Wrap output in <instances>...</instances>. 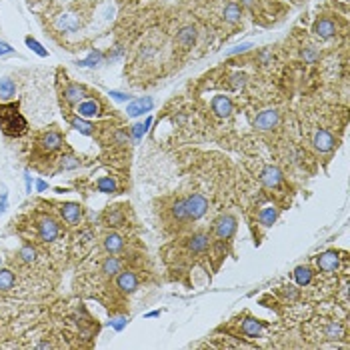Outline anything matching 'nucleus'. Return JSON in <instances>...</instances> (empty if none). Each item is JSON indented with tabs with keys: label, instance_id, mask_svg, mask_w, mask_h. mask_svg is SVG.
<instances>
[{
	"label": "nucleus",
	"instance_id": "obj_11",
	"mask_svg": "<svg viewBox=\"0 0 350 350\" xmlns=\"http://www.w3.org/2000/svg\"><path fill=\"white\" fill-rule=\"evenodd\" d=\"M210 106H212V112L218 118H228L232 114V100L228 96H224V94L214 96Z\"/></svg>",
	"mask_w": 350,
	"mask_h": 350
},
{
	"label": "nucleus",
	"instance_id": "obj_12",
	"mask_svg": "<svg viewBox=\"0 0 350 350\" xmlns=\"http://www.w3.org/2000/svg\"><path fill=\"white\" fill-rule=\"evenodd\" d=\"M152 106H154V100L150 96H144V98H136V100L128 102L126 112H128V116H140L144 112H150Z\"/></svg>",
	"mask_w": 350,
	"mask_h": 350
},
{
	"label": "nucleus",
	"instance_id": "obj_51",
	"mask_svg": "<svg viewBox=\"0 0 350 350\" xmlns=\"http://www.w3.org/2000/svg\"><path fill=\"white\" fill-rule=\"evenodd\" d=\"M0 266H2V258H0Z\"/></svg>",
	"mask_w": 350,
	"mask_h": 350
},
{
	"label": "nucleus",
	"instance_id": "obj_27",
	"mask_svg": "<svg viewBox=\"0 0 350 350\" xmlns=\"http://www.w3.org/2000/svg\"><path fill=\"white\" fill-rule=\"evenodd\" d=\"M120 260H118L116 256H108L106 260H104V264H102V272L106 274V276H116L118 272H120Z\"/></svg>",
	"mask_w": 350,
	"mask_h": 350
},
{
	"label": "nucleus",
	"instance_id": "obj_36",
	"mask_svg": "<svg viewBox=\"0 0 350 350\" xmlns=\"http://www.w3.org/2000/svg\"><path fill=\"white\" fill-rule=\"evenodd\" d=\"M60 160H62V162H60V164H62V168H66V170H70V168H76V166L80 164V162H78V160H76L74 156H62Z\"/></svg>",
	"mask_w": 350,
	"mask_h": 350
},
{
	"label": "nucleus",
	"instance_id": "obj_13",
	"mask_svg": "<svg viewBox=\"0 0 350 350\" xmlns=\"http://www.w3.org/2000/svg\"><path fill=\"white\" fill-rule=\"evenodd\" d=\"M316 264H318V268L322 272H334L338 268V264H340V256H338V252L328 250V252H324V254L318 256Z\"/></svg>",
	"mask_w": 350,
	"mask_h": 350
},
{
	"label": "nucleus",
	"instance_id": "obj_2",
	"mask_svg": "<svg viewBox=\"0 0 350 350\" xmlns=\"http://www.w3.org/2000/svg\"><path fill=\"white\" fill-rule=\"evenodd\" d=\"M184 208H186V218L188 220H198V218H202L206 214L208 200L202 194L194 192V194H190V196L184 198Z\"/></svg>",
	"mask_w": 350,
	"mask_h": 350
},
{
	"label": "nucleus",
	"instance_id": "obj_28",
	"mask_svg": "<svg viewBox=\"0 0 350 350\" xmlns=\"http://www.w3.org/2000/svg\"><path fill=\"white\" fill-rule=\"evenodd\" d=\"M102 60H104V54L102 52H98V50H92L88 56L84 60H78L76 64L78 66H86V68H94V66H98V64H102Z\"/></svg>",
	"mask_w": 350,
	"mask_h": 350
},
{
	"label": "nucleus",
	"instance_id": "obj_38",
	"mask_svg": "<svg viewBox=\"0 0 350 350\" xmlns=\"http://www.w3.org/2000/svg\"><path fill=\"white\" fill-rule=\"evenodd\" d=\"M110 96L118 102H130V94H124V92H118V90H110Z\"/></svg>",
	"mask_w": 350,
	"mask_h": 350
},
{
	"label": "nucleus",
	"instance_id": "obj_39",
	"mask_svg": "<svg viewBox=\"0 0 350 350\" xmlns=\"http://www.w3.org/2000/svg\"><path fill=\"white\" fill-rule=\"evenodd\" d=\"M244 80H246V76L244 74H234L232 76V88H242L244 86Z\"/></svg>",
	"mask_w": 350,
	"mask_h": 350
},
{
	"label": "nucleus",
	"instance_id": "obj_46",
	"mask_svg": "<svg viewBox=\"0 0 350 350\" xmlns=\"http://www.w3.org/2000/svg\"><path fill=\"white\" fill-rule=\"evenodd\" d=\"M46 188H48V184H46L44 180H38V182H36V190H38V192H44Z\"/></svg>",
	"mask_w": 350,
	"mask_h": 350
},
{
	"label": "nucleus",
	"instance_id": "obj_45",
	"mask_svg": "<svg viewBox=\"0 0 350 350\" xmlns=\"http://www.w3.org/2000/svg\"><path fill=\"white\" fill-rule=\"evenodd\" d=\"M6 208H8V196H6V192H2L0 194V214H4Z\"/></svg>",
	"mask_w": 350,
	"mask_h": 350
},
{
	"label": "nucleus",
	"instance_id": "obj_14",
	"mask_svg": "<svg viewBox=\"0 0 350 350\" xmlns=\"http://www.w3.org/2000/svg\"><path fill=\"white\" fill-rule=\"evenodd\" d=\"M186 244H188V250H190V252H194V254H202V252H206L208 246H210V236H208L206 232H196L188 238Z\"/></svg>",
	"mask_w": 350,
	"mask_h": 350
},
{
	"label": "nucleus",
	"instance_id": "obj_37",
	"mask_svg": "<svg viewBox=\"0 0 350 350\" xmlns=\"http://www.w3.org/2000/svg\"><path fill=\"white\" fill-rule=\"evenodd\" d=\"M122 220H124V216H122L120 212H114V214L110 212V214H108V226H120Z\"/></svg>",
	"mask_w": 350,
	"mask_h": 350
},
{
	"label": "nucleus",
	"instance_id": "obj_7",
	"mask_svg": "<svg viewBox=\"0 0 350 350\" xmlns=\"http://www.w3.org/2000/svg\"><path fill=\"white\" fill-rule=\"evenodd\" d=\"M38 234H40V240L52 242V240L60 234V228H59V224H56V220H52L50 216L40 218V220H38Z\"/></svg>",
	"mask_w": 350,
	"mask_h": 350
},
{
	"label": "nucleus",
	"instance_id": "obj_24",
	"mask_svg": "<svg viewBox=\"0 0 350 350\" xmlns=\"http://www.w3.org/2000/svg\"><path fill=\"white\" fill-rule=\"evenodd\" d=\"M14 94H16V84H14V80L2 78V80H0V100H10V98H14Z\"/></svg>",
	"mask_w": 350,
	"mask_h": 350
},
{
	"label": "nucleus",
	"instance_id": "obj_31",
	"mask_svg": "<svg viewBox=\"0 0 350 350\" xmlns=\"http://www.w3.org/2000/svg\"><path fill=\"white\" fill-rule=\"evenodd\" d=\"M326 338H330V340H340L342 336H344V328L338 324V322H330L328 326H326Z\"/></svg>",
	"mask_w": 350,
	"mask_h": 350
},
{
	"label": "nucleus",
	"instance_id": "obj_49",
	"mask_svg": "<svg viewBox=\"0 0 350 350\" xmlns=\"http://www.w3.org/2000/svg\"><path fill=\"white\" fill-rule=\"evenodd\" d=\"M50 346H52V344H48V342H40V344H38V348H50Z\"/></svg>",
	"mask_w": 350,
	"mask_h": 350
},
{
	"label": "nucleus",
	"instance_id": "obj_41",
	"mask_svg": "<svg viewBox=\"0 0 350 350\" xmlns=\"http://www.w3.org/2000/svg\"><path fill=\"white\" fill-rule=\"evenodd\" d=\"M126 322H128V320H126L124 316H118V318L112 320V328H114V330H122V328L126 326Z\"/></svg>",
	"mask_w": 350,
	"mask_h": 350
},
{
	"label": "nucleus",
	"instance_id": "obj_6",
	"mask_svg": "<svg viewBox=\"0 0 350 350\" xmlns=\"http://www.w3.org/2000/svg\"><path fill=\"white\" fill-rule=\"evenodd\" d=\"M278 122H280V114L276 110L268 108V110H262L258 116L254 118V128H258V130H272V128H276Z\"/></svg>",
	"mask_w": 350,
	"mask_h": 350
},
{
	"label": "nucleus",
	"instance_id": "obj_26",
	"mask_svg": "<svg viewBox=\"0 0 350 350\" xmlns=\"http://www.w3.org/2000/svg\"><path fill=\"white\" fill-rule=\"evenodd\" d=\"M294 280H296L298 286L310 284V280H312V270H310L308 266H298V268L294 270Z\"/></svg>",
	"mask_w": 350,
	"mask_h": 350
},
{
	"label": "nucleus",
	"instance_id": "obj_50",
	"mask_svg": "<svg viewBox=\"0 0 350 350\" xmlns=\"http://www.w3.org/2000/svg\"><path fill=\"white\" fill-rule=\"evenodd\" d=\"M242 2H244V4H252V0H242Z\"/></svg>",
	"mask_w": 350,
	"mask_h": 350
},
{
	"label": "nucleus",
	"instance_id": "obj_25",
	"mask_svg": "<svg viewBox=\"0 0 350 350\" xmlns=\"http://www.w3.org/2000/svg\"><path fill=\"white\" fill-rule=\"evenodd\" d=\"M240 16H242V6L236 4V2H228L226 8H224V20L234 24V22L240 20Z\"/></svg>",
	"mask_w": 350,
	"mask_h": 350
},
{
	"label": "nucleus",
	"instance_id": "obj_42",
	"mask_svg": "<svg viewBox=\"0 0 350 350\" xmlns=\"http://www.w3.org/2000/svg\"><path fill=\"white\" fill-rule=\"evenodd\" d=\"M302 59H304V62H314V60L318 59V54H316V52H314L312 48H308V50H304Z\"/></svg>",
	"mask_w": 350,
	"mask_h": 350
},
{
	"label": "nucleus",
	"instance_id": "obj_33",
	"mask_svg": "<svg viewBox=\"0 0 350 350\" xmlns=\"http://www.w3.org/2000/svg\"><path fill=\"white\" fill-rule=\"evenodd\" d=\"M24 42H26V46H28V48H32V50H34L38 56H42V59H46V56H48V50H46V48H44V46H42V44H40L36 38L26 36V38H24Z\"/></svg>",
	"mask_w": 350,
	"mask_h": 350
},
{
	"label": "nucleus",
	"instance_id": "obj_8",
	"mask_svg": "<svg viewBox=\"0 0 350 350\" xmlns=\"http://www.w3.org/2000/svg\"><path fill=\"white\" fill-rule=\"evenodd\" d=\"M82 214H84V210H82V206L76 204V202H64V204L60 206V216H62L68 224H78L80 218H82Z\"/></svg>",
	"mask_w": 350,
	"mask_h": 350
},
{
	"label": "nucleus",
	"instance_id": "obj_34",
	"mask_svg": "<svg viewBox=\"0 0 350 350\" xmlns=\"http://www.w3.org/2000/svg\"><path fill=\"white\" fill-rule=\"evenodd\" d=\"M172 216H174L176 220H188L186 218V208H184V198H180V200H176L174 206H172Z\"/></svg>",
	"mask_w": 350,
	"mask_h": 350
},
{
	"label": "nucleus",
	"instance_id": "obj_19",
	"mask_svg": "<svg viewBox=\"0 0 350 350\" xmlns=\"http://www.w3.org/2000/svg\"><path fill=\"white\" fill-rule=\"evenodd\" d=\"M76 114L82 118H94L100 116V104L96 100H82L76 106Z\"/></svg>",
	"mask_w": 350,
	"mask_h": 350
},
{
	"label": "nucleus",
	"instance_id": "obj_18",
	"mask_svg": "<svg viewBox=\"0 0 350 350\" xmlns=\"http://www.w3.org/2000/svg\"><path fill=\"white\" fill-rule=\"evenodd\" d=\"M242 334L244 336H248V338H258L260 334H262V330H264V324L260 322V320H256V318H244L242 320Z\"/></svg>",
	"mask_w": 350,
	"mask_h": 350
},
{
	"label": "nucleus",
	"instance_id": "obj_40",
	"mask_svg": "<svg viewBox=\"0 0 350 350\" xmlns=\"http://www.w3.org/2000/svg\"><path fill=\"white\" fill-rule=\"evenodd\" d=\"M252 48V44H240V46H236V48H232V50H228L226 52V56H232V54H238V52H246V50H250Z\"/></svg>",
	"mask_w": 350,
	"mask_h": 350
},
{
	"label": "nucleus",
	"instance_id": "obj_4",
	"mask_svg": "<svg viewBox=\"0 0 350 350\" xmlns=\"http://www.w3.org/2000/svg\"><path fill=\"white\" fill-rule=\"evenodd\" d=\"M54 24H56L60 32H76L82 22H80V16L76 12H62V14L56 16Z\"/></svg>",
	"mask_w": 350,
	"mask_h": 350
},
{
	"label": "nucleus",
	"instance_id": "obj_35",
	"mask_svg": "<svg viewBox=\"0 0 350 350\" xmlns=\"http://www.w3.org/2000/svg\"><path fill=\"white\" fill-rule=\"evenodd\" d=\"M18 256H20L24 262H34V258H36V250H34L32 246H22L20 252H18Z\"/></svg>",
	"mask_w": 350,
	"mask_h": 350
},
{
	"label": "nucleus",
	"instance_id": "obj_44",
	"mask_svg": "<svg viewBox=\"0 0 350 350\" xmlns=\"http://www.w3.org/2000/svg\"><path fill=\"white\" fill-rule=\"evenodd\" d=\"M282 288H284V296H286V298H290V300H294V298H296V296H298V292H296V288H294V286H290V284H288V286H282Z\"/></svg>",
	"mask_w": 350,
	"mask_h": 350
},
{
	"label": "nucleus",
	"instance_id": "obj_10",
	"mask_svg": "<svg viewBox=\"0 0 350 350\" xmlns=\"http://www.w3.org/2000/svg\"><path fill=\"white\" fill-rule=\"evenodd\" d=\"M40 148L44 150V152H54V150H59L60 146L64 144V138H62V134L56 132V130H48L46 134H42V138H40Z\"/></svg>",
	"mask_w": 350,
	"mask_h": 350
},
{
	"label": "nucleus",
	"instance_id": "obj_15",
	"mask_svg": "<svg viewBox=\"0 0 350 350\" xmlns=\"http://www.w3.org/2000/svg\"><path fill=\"white\" fill-rule=\"evenodd\" d=\"M314 34L318 38H322V40H328V38H332L336 34V24L332 20H328V18H320V20L314 22Z\"/></svg>",
	"mask_w": 350,
	"mask_h": 350
},
{
	"label": "nucleus",
	"instance_id": "obj_29",
	"mask_svg": "<svg viewBox=\"0 0 350 350\" xmlns=\"http://www.w3.org/2000/svg\"><path fill=\"white\" fill-rule=\"evenodd\" d=\"M96 188L104 194H114L116 192V182L110 178V176H102L96 180Z\"/></svg>",
	"mask_w": 350,
	"mask_h": 350
},
{
	"label": "nucleus",
	"instance_id": "obj_23",
	"mask_svg": "<svg viewBox=\"0 0 350 350\" xmlns=\"http://www.w3.org/2000/svg\"><path fill=\"white\" fill-rule=\"evenodd\" d=\"M276 216H278V210L274 206H264L260 210V214H258V220H260L262 226H272L274 220H276Z\"/></svg>",
	"mask_w": 350,
	"mask_h": 350
},
{
	"label": "nucleus",
	"instance_id": "obj_17",
	"mask_svg": "<svg viewBox=\"0 0 350 350\" xmlns=\"http://www.w3.org/2000/svg\"><path fill=\"white\" fill-rule=\"evenodd\" d=\"M176 42H178V46H182V48L194 46V42H196V28H194L192 24L182 26V28L178 30V34H176Z\"/></svg>",
	"mask_w": 350,
	"mask_h": 350
},
{
	"label": "nucleus",
	"instance_id": "obj_48",
	"mask_svg": "<svg viewBox=\"0 0 350 350\" xmlns=\"http://www.w3.org/2000/svg\"><path fill=\"white\" fill-rule=\"evenodd\" d=\"M156 316H160V310H152L146 314V318H156Z\"/></svg>",
	"mask_w": 350,
	"mask_h": 350
},
{
	"label": "nucleus",
	"instance_id": "obj_43",
	"mask_svg": "<svg viewBox=\"0 0 350 350\" xmlns=\"http://www.w3.org/2000/svg\"><path fill=\"white\" fill-rule=\"evenodd\" d=\"M14 52V48L10 46V44H6V42H2L0 40V56H6V54H12Z\"/></svg>",
	"mask_w": 350,
	"mask_h": 350
},
{
	"label": "nucleus",
	"instance_id": "obj_21",
	"mask_svg": "<svg viewBox=\"0 0 350 350\" xmlns=\"http://www.w3.org/2000/svg\"><path fill=\"white\" fill-rule=\"evenodd\" d=\"M104 248L110 252V254H116V252H120L122 248H124V240H122V236L116 232H112V234H108L106 238H104Z\"/></svg>",
	"mask_w": 350,
	"mask_h": 350
},
{
	"label": "nucleus",
	"instance_id": "obj_16",
	"mask_svg": "<svg viewBox=\"0 0 350 350\" xmlns=\"http://www.w3.org/2000/svg\"><path fill=\"white\" fill-rule=\"evenodd\" d=\"M260 180L266 188H276L282 184V172L276 168V166H266L260 174Z\"/></svg>",
	"mask_w": 350,
	"mask_h": 350
},
{
	"label": "nucleus",
	"instance_id": "obj_1",
	"mask_svg": "<svg viewBox=\"0 0 350 350\" xmlns=\"http://www.w3.org/2000/svg\"><path fill=\"white\" fill-rule=\"evenodd\" d=\"M0 130L10 138H18V136L26 134L28 122L20 114L18 104H14V102L0 104Z\"/></svg>",
	"mask_w": 350,
	"mask_h": 350
},
{
	"label": "nucleus",
	"instance_id": "obj_5",
	"mask_svg": "<svg viewBox=\"0 0 350 350\" xmlns=\"http://www.w3.org/2000/svg\"><path fill=\"white\" fill-rule=\"evenodd\" d=\"M312 144H314V148H316L318 152H330V150L336 146V138H334V136H332L328 130L320 128V130H316V132H314Z\"/></svg>",
	"mask_w": 350,
	"mask_h": 350
},
{
	"label": "nucleus",
	"instance_id": "obj_30",
	"mask_svg": "<svg viewBox=\"0 0 350 350\" xmlns=\"http://www.w3.org/2000/svg\"><path fill=\"white\" fill-rule=\"evenodd\" d=\"M150 124H152V116H146V120H144V122L134 124V126H132V136H134V140H140V138H142V136L148 132Z\"/></svg>",
	"mask_w": 350,
	"mask_h": 350
},
{
	"label": "nucleus",
	"instance_id": "obj_9",
	"mask_svg": "<svg viewBox=\"0 0 350 350\" xmlns=\"http://www.w3.org/2000/svg\"><path fill=\"white\" fill-rule=\"evenodd\" d=\"M116 286L122 292L130 294V292H134L138 288V276H136L132 270H120V272H118V278H116Z\"/></svg>",
	"mask_w": 350,
	"mask_h": 350
},
{
	"label": "nucleus",
	"instance_id": "obj_32",
	"mask_svg": "<svg viewBox=\"0 0 350 350\" xmlns=\"http://www.w3.org/2000/svg\"><path fill=\"white\" fill-rule=\"evenodd\" d=\"M14 286V274L6 268H0V290H10Z\"/></svg>",
	"mask_w": 350,
	"mask_h": 350
},
{
	"label": "nucleus",
	"instance_id": "obj_20",
	"mask_svg": "<svg viewBox=\"0 0 350 350\" xmlns=\"http://www.w3.org/2000/svg\"><path fill=\"white\" fill-rule=\"evenodd\" d=\"M84 96H86V90H84V86H80V84H68V86L64 88V98H66V102H70V104L82 102Z\"/></svg>",
	"mask_w": 350,
	"mask_h": 350
},
{
	"label": "nucleus",
	"instance_id": "obj_47",
	"mask_svg": "<svg viewBox=\"0 0 350 350\" xmlns=\"http://www.w3.org/2000/svg\"><path fill=\"white\" fill-rule=\"evenodd\" d=\"M24 180H26V192H30V190H32V180H30V174H28V172L24 174Z\"/></svg>",
	"mask_w": 350,
	"mask_h": 350
},
{
	"label": "nucleus",
	"instance_id": "obj_3",
	"mask_svg": "<svg viewBox=\"0 0 350 350\" xmlns=\"http://www.w3.org/2000/svg\"><path fill=\"white\" fill-rule=\"evenodd\" d=\"M236 232V218L232 214H222L214 220V234L220 240H228L232 238V234Z\"/></svg>",
	"mask_w": 350,
	"mask_h": 350
},
{
	"label": "nucleus",
	"instance_id": "obj_22",
	"mask_svg": "<svg viewBox=\"0 0 350 350\" xmlns=\"http://www.w3.org/2000/svg\"><path fill=\"white\" fill-rule=\"evenodd\" d=\"M70 126H72L74 130H78L80 134H86V136H90V134L94 132V124L88 122L86 118H82V116L72 118V120H70Z\"/></svg>",
	"mask_w": 350,
	"mask_h": 350
}]
</instances>
